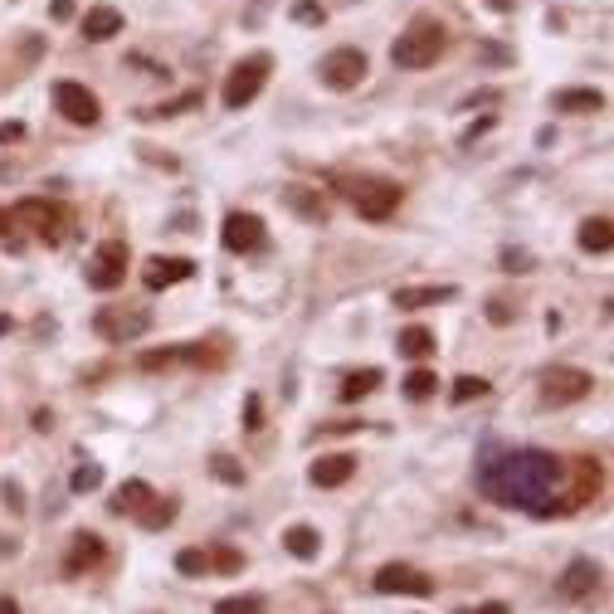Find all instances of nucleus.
<instances>
[{
  "mask_svg": "<svg viewBox=\"0 0 614 614\" xmlns=\"http://www.w3.org/2000/svg\"><path fill=\"white\" fill-rule=\"evenodd\" d=\"M137 522L147 526V532H166V526L176 522V497H151V503L137 512Z\"/></svg>",
  "mask_w": 614,
  "mask_h": 614,
  "instance_id": "5701e85b",
  "label": "nucleus"
},
{
  "mask_svg": "<svg viewBox=\"0 0 614 614\" xmlns=\"http://www.w3.org/2000/svg\"><path fill=\"white\" fill-rule=\"evenodd\" d=\"M210 474H215L220 483H230V488H245V468H239L230 453H215V459H210Z\"/></svg>",
  "mask_w": 614,
  "mask_h": 614,
  "instance_id": "cd10ccee",
  "label": "nucleus"
},
{
  "mask_svg": "<svg viewBox=\"0 0 614 614\" xmlns=\"http://www.w3.org/2000/svg\"><path fill=\"white\" fill-rule=\"evenodd\" d=\"M54 108H59L74 127H93L98 118H103V112H98V98L83 88V83H74V78L54 83Z\"/></svg>",
  "mask_w": 614,
  "mask_h": 614,
  "instance_id": "9d476101",
  "label": "nucleus"
},
{
  "mask_svg": "<svg viewBox=\"0 0 614 614\" xmlns=\"http://www.w3.org/2000/svg\"><path fill=\"white\" fill-rule=\"evenodd\" d=\"M245 430H264V405H259V395L245 400Z\"/></svg>",
  "mask_w": 614,
  "mask_h": 614,
  "instance_id": "e433bc0d",
  "label": "nucleus"
},
{
  "mask_svg": "<svg viewBox=\"0 0 614 614\" xmlns=\"http://www.w3.org/2000/svg\"><path fill=\"white\" fill-rule=\"evenodd\" d=\"M268 68H274V59L259 49V54H249V59H239L234 68H230V78H224V108L230 112H239V108H249L254 98H259V88H264V78H268Z\"/></svg>",
  "mask_w": 614,
  "mask_h": 614,
  "instance_id": "20e7f679",
  "label": "nucleus"
},
{
  "mask_svg": "<svg viewBox=\"0 0 614 614\" xmlns=\"http://www.w3.org/2000/svg\"><path fill=\"white\" fill-rule=\"evenodd\" d=\"M488 5H493V10H512L517 0H488Z\"/></svg>",
  "mask_w": 614,
  "mask_h": 614,
  "instance_id": "de8ad7c7",
  "label": "nucleus"
},
{
  "mask_svg": "<svg viewBox=\"0 0 614 614\" xmlns=\"http://www.w3.org/2000/svg\"><path fill=\"white\" fill-rule=\"evenodd\" d=\"M488 317H493L497 327H507V322H512V307H507V303H488Z\"/></svg>",
  "mask_w": 614,
  "mask_h": 614,
  "instance_id": "a19ab883",
  "label": "nucleus"
},
{
  "mask_svg": "<svg viewBox=\"0 0 614 614\" xmlns=\"http://www.w3.org/2000/svg\"><path fill=\"white\" fill-rule=\"evenodd\" d=\"M191 274H195V264H191V259H166V254H151V259L141 264V283H147L151 293L176 288V283H185Z\"/></svg>",
  "mask_w": 614,
  "mask_h": 614,
  "instance_id": "4468645a",
  "label": "nucleus"
},
{
  "mask_svg": "<svg viewBox=\"0 0 614 614\" xmlns=\"http://www.w3.org/2000/svg\"><path fill=\"white\" fill-rule=\"evenodd\" d=\"M74 493H93V488H103V468L98 463H83V468H74Z\"/></svg>",
  "mask_w": 614,
  "mask_h": 614,
  "instance_id": "2f4dec72",
  "label": "nucleus"
},
{
  "mask_svg": "<svg viewBox=\"0 0 614 614\" xmlns=\"http://www.w3.org/2000/svg\"><path fill=\"white\" fill-rule=\"evenodd\" d=\"M595 390V376L590 370H580V366H551V370H541V405H576V400H585Z\"/></svg>",
  "mask_w": 614,
  "mask_h": 614,
  "instance_id": "0eeeda50",
  "label": "nucleus"
},
{
  "mask_svg": "<svg viewBox=\"0 0 614 614\" xmlns=\"http://www.w3.org/2000/svg\"><path fill=\"white\" fill-rule=\"evenodd\" d=\"M10 220L35 224V234H39V239H59V234H64V224H68V210H64V205H54V200H20V205L10 210Z\"/></svg>",
  "mask_w": 614,
  "mask_h": 614,
  "instance_id": "f8f14e48",
  "label": "nucleus"
},
{
  "mask_svg": "<svg viewBox=\"0 0 614 614\" xmlns=\"http://www.w3.org/2000/svg\"><path fill=\"white\" fill-rule=\"evenodd\" d=\"M176 570H181V576H205V570H210V551L185 546V551L176 556Z\"/></svg>",
  "mask_w": 614,
  "mask_h": 614,
  "instance_id": "c85d7f7f",
  "label": "nucleus"
},
{
  "mask_svg": "<svg viewBox=\"0 0 614 614\" xmlns=\"http://www.w3.org/2000/svg\"><path fill=\"white\" fill-rule=\"evenodd\" d=\"M10 224H16V220H10V210H0V234H5Z\"/></svg>",
  "mask_w": 614,
  "mask_h": 614,
  "instance_id": "49530a36",
  "label": "nucleus"
},
{
  "mask_svg": "<svg viewBox=\"0 0 614 614\" xmlns=\"http://www.w3.org/2000/svg\"><path fill=\"white\" fill-rule=\"evenodd\" d=\"M503 264H507V274H532V254L526 249H507Z\"/></svg>",
  "mask_w": 614,
  "mask_h": 614,
  "instance_id": "c9c22d12",
  "label": "nucleus"
},
{
  "mask_svg": "<svg viewBox=\"0 0 614 614\" xmlns=\"http://www.w3.org/2000/svg\"><path fill=\"white\" fill-rule=\"evenodd\" d=\"M93 332L112 341V347H127V341L151 332V312L147 307H98L93 312Z\"/></svg>",
  "mask_w": 614,
  "mask_h": 614,
  "instance_id": "39448f33",
  "label": "nucleus"
},
{
  "mask_svg": "<svg viewBox=\"0 0 614 614\" xmlns=\"http://www.w3.org/2000/svg\"><path fill=\"white\" fill-rule=\"evenodd\" d=\"M366 74H370V59H366L361 49H351V45L332 49V54H327V59L317 64V78H322L332 93H351V88H361Z\"/></svg>",
  "mask_w": 614,
  "mask_h": 614,
  "instance_id": "423d86ee",
  "label": "nucleus"
},
{
  "mask_svg": "<svg viewBox=\"0 0 614 614\" xmlns=\"http://www.w3.org/2000/svg\"><path fill=\"white\" fill-rule=\"evenodd\" d=\"M210 566H220V570H239V566H245V556L230 551V546H220L215 556H210Z\"/></svg>",
  "mask_w": 614,
  "mask_h": 614,
  "instance_id": "4c0bfd02",
  "label": "nucleus"
},
{
  "mask_svg": "<svg viewBox=\"0 0 614 614\" xmlns=\"http://www.w3.org/2000/svg\"><path fill=\"white\" fill-rule=\"evenodd\" d=\"M200 103V93H185V98H176V103H161V108H151L147 118H176L181 108H195Z\"/></svg>",
  "mask_w": 614,
  "mask_h": 614,
  "instance_id": "f704fd0d",
  "label": "nucleus"
},
{
  "mask_svg": "<svg viewBox=\"0 0 614 614\" xmlns=\"http://www.w3.org/2000/svg\"><path fill=\"white\" fill-rule=\"evenodd\" d=\"M463 614H512L503 599H488V605H478V609H463Z\"/></svg>",
  "mask_w": 614,
  "mask_h": 614,
  "instance_id": "79ce46f5",
  "label": "nucleus"
},
{
  "mask_svg": "<svg viewBox=\"0 0 614 614\" xmlns=\"http://www.w3.org/2000/svg\"><path fill=\"white\" fill-rule=\"evenodd\" d=\"M337 191L351 200L361 220H390L400 210V200H405V191L385 176H337Z\"/></svg>",
  "mask_w": 614,
  "mask_h": 614,
  "instance_id": "f03ea898",
  "label": "nucleus"
},
{
  "mask_svg": "<svg viewBox=\"0 0 614 614\" xmlns=\"http://www.w3.org/2000/svg\"><path fill=\"white\" fill-rule=\"evenodd\" d=\"M483 395H488V380H483V376H459V380H453V400H459V405L483 400Z\"/></svg>",
  "mask_w": 614,
  "mask_h": 614,
  "instance_id": "7c9ffc66",
  "label": "nucleus"
},
{
  "mask_svg": "<svg viewBox=\"0 0 614 614\" xmlns=\"http://www.w3.org/2000/svg\"><path fill=\"white\" fill-rule=\"evenodd\" d=\"M376 385H380V370L376 366H366V370H351V376L347 380H341V400H347V405H351V400H361V395H370V390H376Z\"/></svg>",
  "mask_w": 614,
  "mask_h": 614,
  "instance_id": "a878e982",
  "label": "nucleus"
},
{
  "mask_svg": "<svg viewBox=\"0 0 614 614\" xmlns=\"http://www.w3.org/2000/svg\"><path fill=\"white\" fill-rule=\"evenodd\" d=\"M83 39H93V45H103V39L112 35H122V10H112V5H93L88 16H83Z\"/></svg>",
  "mask_w": 614,
  "mask_h": 614,
  "instance_id": "a211bd4d",
  "label": "nucleus"
},
{
  "mask_svg": "<svg viewBox=\"0 0 614 614\" xmlns=\"http://www.w3.org/2000/svg\"><path fill=\"white\" fill-rule=\"evenodd\" d=\"M0 614H20V605H16V599H10V595H5V599H0Z\"/></svg>",
  "mask_w": 614,
  "mask_h": 614,
  "instance_id": "a18cd8bd",
  "label": "nucleus"
},
{
  "mask_svg": "<svg viewBox=\"0 0 614 614\" xmlns=\"http://www.w3.org/2000/svg\"><path fill=\"white\" fill-rule=\"evenodd\" d=\"M224 249L230 254H259L268 245V230H264V220L259 215H249V210H234V215H224Z\"/></svg>",
  "mask_w": 614,
  "mask_h": 614,
  "instance_id": "1a4fd4ad",
  "label": "nucleus"
},
{
  "mask_svg": "<svg viewBox=\"0 0 614 614\" xmlns=\"http://www.w3.org/2000/svg\"><path fill=\"white\" fill-rule=\"evenodd\" d=\"M20 137H25L20 122H0V141H20Z\"/></svg>",
  "mask_w": 614,
  "mask_h": 614,
  "instance_id": "37998d69",
  "label": "nucleus"
},
{
  "mask_svg": "<svg viewBox=\"0 0 614 614\" xmlns=\"http://www.w3.org/2000/svg\"><path fill=\"white\" fill-rule=\"evenodd\" d=\"M215 614H264V599L259 595H230L215 605Z\"/></svg>",
  "mask_w": 614,
  "mask_h": 614,
  "instance_id": "c756f323",
  "label": "nucleus"
},
{
  "mask_svg": "<svg viewBox=\"0 0 614 614\" xmlns=\"http://www.w3.org/2000/svg\"><path fill=\"white\" fill-rule=\"evenodd\" d=\"M395 347H400V356H410V361H424V356L434 351V332L430 327H405Z\"/></svg>",
  "mask_w": 614,
  "mask_h": 614,
  "instance_id": "393cba45",
  "label": "nucleus"
},
{
  "mask_svg": "<svg viewBox=\"0 0 614 614\" xmlns=\"http://www.w3.org/2000/svg\"><path fill=\"white\" fill-rule=\"evenodd\" d=\"M478 59H488V64H507L512 54H507V49H497V45H483V49H478Z\"/></svg>",
  "mask_w": 614,
  "mask_h": 614,
  "instance_id": "ea45409f",
  "label": "nucleus"
},
{
  "mask_svg": "<svg viewBox=\"0 0 614 614\" xmlns=\"http://www.w3.org/2000/svg\"><path fill=\"white\" fill-rule=\"evenodd\" d=\"M449 297H459L453 283H430V288H400L395 293V307H434V303H449Z\"/></svg>",
  "mask_w": 614,
  "mask_h": 614,
  "instance_id": "412c9836",
  "label": "nucleus"
},
{
  "mask_svg": "<svg viewBox=\"0 0 614 614\" xmlns=\"http://www.w3.org/2000/svg\"><path fill=\"white\" fill-rule=\"evenodd\" d=\"M356 474V453H327L307 468V478L317 483V488H341V483H351Z\"/></svg>",
  "mask_w": 614,
  "mask_h": 614,
  "instance_id": "dca6fc26",
  "label": "nucleus"
},
{
  "mask_svg": "<svg viewBox=\"0 0 614 614\" xmlns=\"http://www.w3.org/2000/svg\"><path fill=\"white\" fill-rule=\"evenodd\" d=\"M127 283V245L122 239H103L93 249V264H88V288L93 293H118Z\"/></svg>",
  "mask_w": 614,
  "mask_h": 614,
  "instance_id": "6e6552de",
  "label": "nucleus"
},
{
  "mask_svg": "<svg viewBox=\"0 0 614 614\" xmlns=\"http://www.w3.org/2000/svg\"><path fill=\"white\" fill-rule=\"evenodd\" d=\"M288 16H293L297 25H322V20H327V10L317 5V0H293V10H288Z\"/></svg>",
  "mask_w": 614,
  "mask_h": 614,
  "instance_id": "473e14b6",
  "label": "nucleus"
},
{
  "mask_svg": "<svg viewBox=\"0 0 614 614\" xmlns=\"http://www.w3.org/2000/svg\"><path fill=\"white\" fill-rule=\"evenodd\" d=\"M614 224H609V215H590L580 224V249L585 254H609V245H614Z\"/></svg>",
  "mask_w": 614,
  "mask_h": 614,
  "instance_id": "4be33fe9",
  "label": "nucleus"
},
{
  "mask_svg": "<svg viewBox=\"0 0 614 614\" xmlns=\"http://www.w3.org/2000/svg\"><path fill=\"white\" fill-rule=\"evenodd\" d=\"M434 390H439V376H434V370L420 366V370H410V376H405V395H410V400H430Z\"/></svg>",
  "mask_w": 614,
  "mask_h": 614,
  "instance_id": "bb28decb",
  "label": "nucleus"
},
{
  "mask_svg": "<svg viewBox=\"0 0 614 614\" xmlns=\"http://www.w3.org/2000/svg\"><path fill=\"white\" fill-rule=\"evenodd\" d=\"M566 478V459L551 449H503L488 453L478 468V493L497 507H522V512H546L551 493Z\"/></svg>",
  "mask_w": 614,
  "mask_h": 614,
  "instance_id": "f257e3e1",
  "label": "nucleus"
},
{
  "mask_svg": "<svg viewBox=\"0 0 614 614\" xmlns=\"http://www.w3.org/2000/svg\"><path fill=\"white\" fill-rule=\"evenodd\" d=\"M605 108V93H595V88H566V93H556V112H599Z\"/></svg>",
  "mask_w": 614,
  "mask_h": 614,
  "instance_id": "b1692460",
  "label": "nucleus"
},
{
  "mask_svg": "<svg viewBox=\"0 0 614 614\" xmlns=\"http://www.w3.org/2000/svg\"><path fill=\"white\" fill-rule=\"evenodd\" d=\"M283 205L293 210V215H303V220H327V195L322 191H312V185H283Z\"/></svg>",
  "mask_w": 614,
  "mask_h": 614,
  "instance_id": "f3484780",
  "label": "nucleus"
},
{
  "mask_svg": "<svg viewBox=\"0 0 614 614\" xmlns=\"http://www.w3.org/2000/svg\"><path fill=\"white\" fill-rule=\"evenodd\" d=\"M599 580H605V570H599L590 556H576V561L561 570V580H556V595L561 599H590L599 590Z\"/></svg>",
  "mask_w": 614,
  "mask_h": 614,
  "instance_id": "ddd939ff",
  "label": "nucleus"
},
{
  "mask_svg": "<svg viewBox=\"0 0 614 614\" xmlns=\"http://www.w3.org/2000/svg\"><path fill=\"white\" fill-rule=\"evenodd\" d=\"M151 483H141V478H132V483H122L118 493H112V512H118V517H137L141 507L151 503Z\"/></svg>",
  "mask_w": 614,
  "mask_h": 614,
  "instance_id": "aec40b11",
  "label": "nucleus"
},
{
  "mask_svg": "<svg viewBox=\"0 0 614 614\" xmlns=\"http://www.w3.org/2000/svg\"><path fill=\"white\" fill-rule=\"evenodd\" d=\"M376 590L380 595H415V599H424V595H434V580L424 576V570L405 566V561H390V566L376 570Z\"/></svg>",
  "mask_w": 614,
  "mask_h": 614,
  "instance_id": "9b49d317",
  "label": "nucleus"
},
{
  "mask_svg": "<svg viewBox=\"0 0 614 614\" xmlns=\"http://www.w3.org/2000/svg\"><path fill=\"white\" fill-rule=\"evenodd\" d=\"M74 16V0H54V20H68Z\"/></svg>",
  "mask_w": 614,
  "mask_h": 614,
  "instance_id": "c03bdc74",
  "label": "nucleus"
},
{
  "mask_svg": "<svg viewBox=\"0 0 614 614\" xmlns=\"http://www.w3.org/2000/svg\"><path fill=\"white\" fill-rule=\"evenodd\" d=\"M98 561H103V536L98 532H78L74 541H68V556H64L68 576H83V570H93Z\"/></svg>",
  "mask_w": 614,
  "mask_h": 614,
  "instance_id": "2eb2a0df",
  "label": "nucleus"
},
{
  "mask_svg": "<svg viewBox=\"0 0 614 614\" xmlns=\"http://www.w3.org/2000/svg\"><path fill=\"white\" fill-rule=\"evenodd\" d=\"M0 332H10V317H0Z\"/></svg>",
  "mask_w": 614,
  "mask_h": 614,
  "instance_id": "09e8293b",
  "label": "nucleus"
},
{
  "mask_svg": "<svg viewBox=\"0 0 614 614\" xmlns=\"http://www.w3.org/2000/svg\"><path fill=\"white\" fill-rule=\"evenodd\" d=\"M181 361V347H166V351H147L141 356V370H161V366H176Z\"/></svg>",
  "mask_w": 614,
  "mask_h": 614,
  "instance_id": "72a5a7b5",
  "label": "nucleus"
},
{
  "mask_svg": "<svg viewBox=\"0 0 614 614\" xmlns=\"http://www.w3.org/2000/svg\"><path fill=\"white\" fill-rule=\"evenodd\" d=\"M283 551L297 556V561H317V556H322V532H317V526H307V522H297V526L283 532Z\"/></svg>",
  "mask_w": 614,
  "mask_h": 614,
  "instance_id": "6ab92c4d",
  "label": "nucleus"
},
{
  "mask_svg": "<svg viewBox=\"0 0 614 614\" xmlns=\"http://www.w3.org/2000/svg\"><path fill=\"white\" fill-rule=\"evenodd\" d=\"M444 25H434V20H415L405 35L390 45V64L395 68H430L439 64V54H444Z\"/></svg>",
  "mask_w": 614,
  "mask_h": 614,
  "instance_id": "7ed1b4c3",
  "label": "nucleus"
},
{
  "mask_svg": "<svg viewBox=\"0 0 614 614\" xmlns=\"http://www.w3.org/2000/svg\"><path fill=\"white\" fill-rule=\"evenodd\" d=\"M0 497H5V507H10V512H20V507H25V488H20V483H5V488H0Z\"/></svg>",
  "mask_w": 614,
  "mask_h": 614,
  "instance_id": "58836bf2",
  "label": "nucleus"
}]
</instances>
